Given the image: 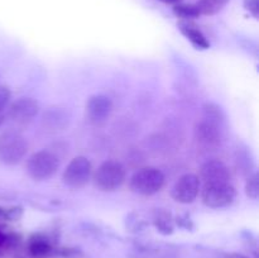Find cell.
I'll return each instance as SVG.
<instances>
[{
    "label": "cell",
    "mask_w": 259,
    "mask_h": 258,
    "mask_svg": "<svg viewBox=\"0 0 259 258\" xmlns=\"http://www.w3.org/2000/svg\"><path fill=\"white\" fill-rule=\"evenodd\" d=\"M166 182L163 172L156 167H143L134 172L129 180V187L134 194L152 196L162 190Z\"/></svg>",
    "instance_id": "2"
},
{
    "label": "cell",
    "mask_w": 259,
    "mask_h": 258,
    "mask_svg": "<svg viewBox=\"0 0 259 258\" xmlns=\"http://www.w3.org/2000/svg\"><path fill=\"white\" fill-rule=\"evenodd\" d=\"M12 100V91L8 86L0 85V113H4Z\"/></svg>",
    "instance_id": "17"
},
{
    "label": "cell",
    "mask_w": 259,
    "mask_h": 258,
    "mask_svg": "<svg viewBox=\"0 0 259 258\" xmlns=\"http://www.w3.org/2000/svg\"><path fill=\"white\" fill-rule=\"evenodd\" d=\"M201 192V200L205 206L211 209H222L233 204L235 200V189L230 182L225 184H204Z\"/></svg>",
    "instance_id": "6"
},
{
    "label": "cell",
    "mask_w": 259,
    "mask_h": 258,
    "mask_svg": "<svg viewBox=\"0 0 259 258\" xmlns=\"http://www.w3.org/2000/svg\"><path fill=\"white\" fill-rule=\"evenodd\" d=\"M229 258H245L244 255H240V254H232Z\"/></svg>",
    "instance_id": "22"
},
{
    "label": "cell",
    "mask_w": 259,
    "mask_h": 258,
    "mask_svg": "<svg viewBox=\"0 0 259 258\" xmlns=\"http://www.w3.org/2000/svg\"><path fill=\"white\" fill-rule=\"evenodd\" d=\"M230 171L220 159H209L200 168V180L204 184H225L230 182Z\"/></svg>",
    "instance_id": "10"
},
{
    "label": "cell",
    "mask_w": 259,
    "mask_h": 258,
    "mask_svg": "<svg viewBox=\"0 0 259 258\" xmlns=\"http://www.w3.org/2000/svg\"><path fill=\"white\" fill-rule=\"evenodd\" d=\"M30 250H32L33 254L42 255V254H46V253H48V250H50V245H48V243L46 242L45 239L35 238V239H33V242L30 243Z\"/></svg>",
    "instance_id": "16"
},
{
    "label": "cell",
    "mask_w": 259,
    "mask_h": 258,
    "mask_svg": "<svg viewBox=\"0 0 259 258\" xmlns=\"http://www.w3.org/2000/svg\"><path fill=\"white\" fill-rule=\"evenodd\" d=\"M245 194L248 197L253 200H257L259 196V176L257 172L250 175L245 182Z\"/></svg>",
    "instance_id": "15"
},
{
    "label": "cell",
    "mask_w": 259,
    "mask_h": 258,
    "mask_svg": "<svg viewBox=\"0 0 259 258\" xmlns=\"http://www.w3.org/2000/svg\"><path fill=\"white\" fill-rule=\"evenodd\" d=\"M162 3H164V4H171V5H176L179 4V3H181L182 0H161Z\"/></svg>",
    "instance_id": "19"
},
{
    "label": "cell",
    "mask_w": 259,
    "mask_h": 258,
    "mask_svg": "<svg viewBox=\"0 0 259 258\" xmlns=\"http://www.w3.org/2000/svg\"><path fill=\"white\" fill-rule=\"evenodd\" d=\"M201 190L200 177L194 174H185L177 180L171 189V196L180 204H191L199 196Z\"/></svg>",
    "instance_id": "7"
},
{
    "label": "cell",
    "mask_w": 259,
    "mask_h": 258,
    "mask_svg": "<svg viewBox=\"0 0 259 258\" xmlns=\"http://www.w3.org/2000/svg\"><path fill=\"white\" fill-rule=\"evenodd\" d=\"M244 8L255 19L259 17V0H244Z\"/></svg>",
    "instance_id": "18"
},
{
    "label": "cell",
    "mask_w": 259,
    "mask_h": 258,
    "mask_svg": "<svg viewBox=\"0 0 259 258\" xmlns=\"http://www.w3.org/2000/svg\"><path fill=\"white\" fill-rule=\"evenodd\" d=\"M174 13L176 17L184 20L194 19V18H199L201 15L196 4H182V3L174 5Z\"/></svg>",
    "instance_id": "14"
},
{
    "label": "cell",
    "mask_w": 259,
    "mask_h": 258,
    "mask_svg": "<svg viewBox=\"0 0 259 258\" xmlns=\"http://www.w3.org/2000/svg\"><path fill=\"white\" fill-rule=\"evenodd\" d=\"M126 171L121 162L116 159H108L103 162L93 174L95 186L101 191L111 192L120 189L125 182Z\"/></svg>",
    "instance_id": "1"
},
{
    "label": "cell",
    "mask_w": 259,
    "mask_h": 258,
    "mask_svg": "<svg viewBox=\"0 0 259 258\" xmlns=\"http://www.w3.org/2000/svg\"><path fill=\"white\" fill-rule=\"evenodd\" d=\"M180 30H181L182 34L192 43V46L197 48V50H207L210 47V42L206 38V35L201 32L197 27H195L194 24L186 22H181L179 24Z\"/></svg>",
    "instance_id": "12"
},
{
    "label": "cell",
    "mask_w": 259,
    "mask_h": 258,
    "mask_svg": "<svg viewBox=\"0 0 259 258\" xmlns=\"http://www.w3.org/2000/svg\"><path fill=\"white\" fill-rule=\"evenodd\" d=\"M113 101L109 96L96 94L90 96L86 103V116L93 124H103L110 118L113 113Z\"/></svg>",
    "instance_id": "8"
},
{
    "label": "cell",
    "mask_w": 259,
    "mask_h": 258,
    "mask_svg": "<svg viewBox=\"0 0 259 258\" xmlns=\"http://www.w3.org/2000/svg\"><path fill=\"white\" fill-rule=\"evenodd\" d=\"M229 0H199L196 7L201 15H215L224 9Z\"/></svg>",
    "instance_id": "13"
},
{
    "label": "cell",
    "mask_w": 259,
    "mask_h": 258,
    "mask_svg": "<svg viewBox=\"0 0 259 258\" xmlns=\"http://www.w3.org/2000/svg\"><path fill=\"white\" fill-rule=\"evenodd\" d=\"M39 113V104L33 98H19L8 106V116L18 124H25Z\"/></svg>",
    "instance_id": "9"
},
{
    "label": "cell",
    "mask_w": 259,
    "mask_h": 258,
    "mask_svg": "<svg viewBox=\"0 0 259 258\" xmlns=\"http://www.w3.org/2000/svg\"><path fill=\"white\" fill-rule=\"evenodd\" d=\"M4 120H5V114L4 113H0V126L3 125Z\"/></svg>",
    "instance_id": "21"
},
{
    "label": "cell",
    "mask_w": 259,
    "mask_h": 258,
    "mask_svg": "<svg viewBox=\"0 0 259 258\" xmlns=\"http://www.w3.org/2000/svg\"><path fill=\"white\" fill-rule=\"evenodd\" d=\"M28 143L17 131H5L0 134V162L7 166H15L25 157Z\"/></svg>",
    "instance_id": "3"
},
{
    "label": "cell",
    "mask_w": 259,
    "mask_h": 258,
    "mask_svg": "<svg viewBox=\"0 0 259 258\" xmlns=\"http://www.w3.org/2000/svg\"><path fill=\"white\" fill-rule=\"evenodd\" d=\"M93 177V166L86 157L77 156L71 159L62 174L63 184L73 190L85 187Z\"/></svg>",
    "instance_id": "5"
},
{
    "label": "cell",
    "mask_w": 259,
    "mask_h": 258,
    "mask_svg": "<svg viewBox=\"0 0 259 258\" xmlns=\"http://www.w3.org/2000/svg\"><path fill=\"white\" fill-rule=\"evenodd\" d=\"M58 166L60 163L56 154L47 149H42L33 153L28 158L27 172L30 179L34 181H45L51 179L57 172Z\"/></svg>",
    "instance_id": "4"
},
{
    "label": "cell",
    "mask_w": 259,
    "mask_h": 258,
    "mask_svg": "<svg viewBox=\"0 0 259 258\" xmlns=\"http://www.w3.org/2000/svg\"><path fill=\"white\" fill-rule=\"evenodd\" d=\"M222 123L204 118L195 126V138L202 146H217L222 139Z\"/></svg>",
    "instance_id": "11"
},
{
    "label": "cell",
    "mask_w": 259,
    "mask_h": 258,
    "mask_svg": "<svg viewBox=\"0 0 259 258\" xmlns=\"http://www.w3.org/2000/svg\"><path fill=\"white\" fill-rule=\"evenodd\" d=\"M5 242H7V235H5L3 232H0V245L4 244Z\"/></svg>",
    "instance_id": "20"
}]
</instances>
